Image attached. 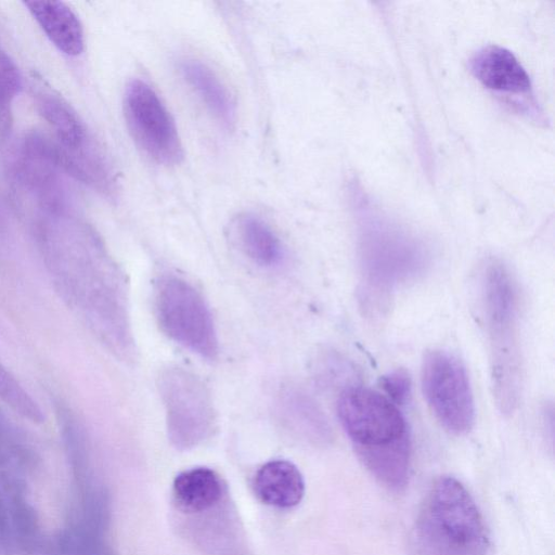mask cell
Listing matches in <instances>:
<instances>
[{"mask_svg":"<svg viewBox=\"0 0 555 555\" xmlns=\"http://www.w3.org/2000/svg\"><path fill=\"white\" fill-rule=\"evenodd\" d=\"M483 302L496 404L503 414L515 411L521 389V360L517 332V302L512 279L501 263L485 273Z\"/></svg>","mask_w":555,"mask_h":555,"instance_id":"7a4b0ae2","label":"cell"},{"mask_svg":"<svg viewBox=\"0 0 555 555\" xmlns=\"http://www.w3.org/2000/svg\"><path fill=\"white\" fill-rule=\"evenodd\" d=\"M281 414L295 428L315 437H325L328 426L322 411L306 393L291 389L281 396Z\"/></svg>","mask_w":555,"mask_h":555,"instance_id":"9a60e30c","label":"cell"},{"mask_svg":"<svg viewBox=\"0 0 555 555\" xmlns=\"http://www.w3.org/2000/svg\"><path fill=\"white\" fill-rule=\"evenodd\" d=\"M0 401L35 424L46 421L38 402L0 360Z\"/></svg>","mask_w":555,"mask_h":555,"instance_id":"2e32d148","label":"cell"},{"mask_svg":"<svg viewBox=\"0 0 555 555\" xmlns=\"http://www.w3.org/2000/svg\"><path fill=\"white\" fill-rule=\"evenodd\" d=\"M232 234L238 248L255 263L270 267L281 261L282 244L259 217L251 214L240 215L232 223Z\"/></svg>","mask_w":555,"mask_h":555,"instance_id":"5bb4252c","label":"cell"},{"mask_svg":"<svg viewBox=\"0 0 555 555\" xmlns=\"http://www.w3.org/2000/svg\"><path fill=\"white\" fill-rule=\"evenodd\" d=\"M89 555H100V553H99V551L96 550V551H94V552L90 553Z\"/></svg>","mask_w":555,"mask_h":555,"instance_id":"44dd1931","label":"cell"},{"mask_svg":"<svg viewBox=\"0 0 555 555\" xmlns=\"http://www.w3.org/2000/svg\"><path fill=\"white\" fill-rule=\"evenodd\" d=\"M222 478L208 467H194L180 473L172 483L173 501L185 514L206 512L224 495Z\"/></svg>","mask_w":555,"mask_h":555,"instance_id":"4fadbf2b","label":"cell"},{"mask_svg":"<svg viewBox=\"0 0 555 555\" xmlns=\"http://www.w3.org/2000/svg\"><path fill=\"white\" fill-rule=\"evenodd\" d=\"M380 386L395 404L406 403L411 396V378L403 369H397L380 378Z\"/></svg>","mask_w":555,"mask_h":555,"instance_id":"d6986e66","label":"cell"},{"mask_svg":"<svg viewBox=\"0 0 555 555\" xmlns=\"http://www.w3.org/2000/svg\"><path fill=\"white\" fill-rule=\"evenodd\" d=\"M258 499L271 506L291 508L305 495V480L298 467L286 460H272L258 468L253 479Z\"/></svg>","mask_w":555,"mask_h":555,"instance_id":"30bf717a","label":"cell"},{"mask_svg":"<svg viewBox=\"0 0 555 555\" xmlns=\"http://www.w3.org/2000/svg\"><path fill=\"white\" fill-rule=\"evenodd\" d=\"M180 73L206 108L224 127L231 128L236 118L235 103L220 78L205 63L195 59L180 62Z\"/></svg>","mask_w":555,"mask_h":555,"instance_id":"7c38bea8","label":"cell"},{"mask_svg":"<svg viewBox=\"0 0 555 555\" xmlns=\"http://www.w3.org/2000/svg\"><path fill=\"white\" fill-rule=\"evenodd\" d=\"M337 415L357 455L411 440L396 404L375 390L346 388L337 401Z\"/></svg>","mask_w":555,"mask_h":555,"instance_id":"5b68a950","label":"cell"},{"mask_svg":"<svg viewBox=\"0 0 555 555\" xmlns=\"http://www.w3.org/2000/svg\"><path fill=\"white\" fill-rule=\"evenodd\" d=\"M424 396L440 424L454 435L473 427L475 405L466 370L443 350L426 353L422 366Z\"/></svg>","mask_w":555,"mask_h":555,"instance_id":"52a82bcc","label":"cell"},{"mask_svg":"<svg viewBox=\"0 0 555 555\" xmlns=\"http://www.w3.org/2000/svg\"><path fill=\"white\" fill-rule=\"evenodd\" d=\"M417 555H487L483 518L470 493L451 476L430 487L415 526Z\"/></svg>","mask_w":555,"mask_h":555,"instance_id":"6da1fadb","label":"cell"},{"mask_svg":"<svg viewBox=\"0 0 555 555\" xmlns=\"http://www.w3.org/2000/svg\"><path fill=\"white\" fill-rule=\"evenodd\" d=\"M157 388L165 408L168 436L179 449L192 448L214 430L211 396L194 373L180 366L164 369Z\"/></svg>","mask_w":555,"mask_h":555,"instance_id":"277c9868","label":"cell"},{"mask_svg":"<svg viewBox=\"0 0 555 555\" xmlns=\"http://www.w3.org/2000/svg\"><path fill=\"white\" fill-rule=\"evenodd\" d=\"M22 89L16 64L0 48V140H7L13 122V103Z\"/></svg>","mask_w":555,"mask_h":555,"instance_id":"e0dca14e","label":"cell"},{"mask_svg":"<svg viewBox=\"0 0 555 555\" xmlns=\"http://www.w3.org/2000/svg\"><path fill=\"white\" fill-rule=\"evenodd\" d=\"M129 132L146 156L160 165H177L183 147L177 126L157 92L144 80H131L124 94Z\"/></svg>","mask_w":555,"mask_h":555,"instance_id":"8992f818","label":"cell"},{"mask_svg":"<svg viewBox=\"0 0 555 555\" xmlns=\"http://www.w3.org/2000/svg\"><path fill=\"white\" fill-rule=\"evenodd\" d=\"M469 69L481 85L494 91L526 93L531 89L530 77L518 59L500 46L489 44L476 51Z\"/></svg>","mask_w":555,"mask_h":555,"instance_id":"9c48e42d","label":"cell"},{"mask_svg":"<svg viewBox=\"0 0 555 555\" xmlns=\"http://www.w3.org/2000/svg\"><path fill=\"white\" fill-rule=\"evenodd\" d=\"M155 314L160 330L173 341L207 360L219 353L210 310L194 286L176 275L162 278L155 289Z\"/></svg>","mask_w":555,"mask_h":555,"instance_id":"3957f363","label":"cell"},{"mask_svg":"<svg viewBox=\"0 0 555 555\" xmlns=\"http://www.w3.org/2000/svg\"><path fill=\"white\" fill-rule=\"evenodd\" d=\"M28 11L39 24L49 40L69 56L79 55L85 46L82 25L64 2L27 1Z\"/></svg>","mask_w":555,"mask_h":555,"instance_id":"8fae6325","label":"cell"},{"mask_svg":"<svg viewBox=\"0 0 555 555\" xmlns=\"http://www.w3.org/2000/svg\"><path fill=\"white\" fill-rule=\"evenodd\" d=\"M11 521L22 539L33 542L38 534V521L31 506L22 499H14L11 507Z\"/></svg>","mask_w":555,"mask_h":555,"instance_id":"ac0fdd59","label":"cell"},{"mask_svg":"<svg viewBox=\"0 0 555 555\" xmlns=\"http://www.w3.org/2000/svg\"><path fill=\"white\" fill-rule=\"evenodd\" d=\"M15 173L40 208L50 218L69 211V196L53 139L40 132L28 133L18 150Z\"/></svg>","mask_w":555,"mask_h":555,"instance_id":"ba28073f","label":"cell"},{"mask_svg":"<svg viewBox=\"0 0 555 555\" xmlns=\"http://www.w3.org/2000/svg\"><path fill=\"white\" fill-rule=\"evenodd\" d=\"M8 220L7 216L0 205V240L4 237V235L8 234Z\"/></svg>","mask_w":555,"mask_h":555,"instance_id":"ffe728a7","label":"cell"}]
</instances>
